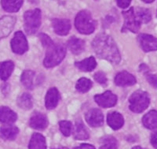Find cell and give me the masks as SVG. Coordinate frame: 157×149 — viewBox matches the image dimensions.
Wrapping results in <instances>:
<instances>
[{
    "label": "cell",
    "instance_id": "cell-39",
    "mask_svg": "<svg viewBox=\"0 0 157 149\" xmlns=\"http://www.w3.org/2000/svg\"><path fill=\"white\" fill-rule=\"evenodd\" d=\"M56 149H68V147H61V148H56Z\"/></svg>",
    "mask_w": 157,
    "mask_h": 149
},
{
    "label": "cell",
    "instance_id": "cell-40",
    "mask_svg": "<svg viewBox=\"0 0 157 149\" xmlns=\"http://www.w3.org/2000/svg\"><path fill=\"white\" fill-rule=\"evenodd\" d=\"M156 17H157V13H156Z\"/></svg>",
    "mask_w": 157,
    "mask_h": 149
},
{
    "label": "cell",
    "instance_id": "cell-27",
    "mask_svg": "<svg viewBox=\"0 0 157 149\" xmlns=\"http://www.w3.org/2000/svg\"><path fill=\"white\" fill-rule=\"evenodd\" d=\"M17 105L22 109L30 110L33 106L32 95L29 93H23L18 97Z\"/></svg>",
    "mask_w": 157,
    "mask_h": 149
},
{
    "label": "cell",
    "instance_id": "cell-10",
    "mask_svg": "<svg viewBox=\"0 0 157 149\" xmlns=\"http://www.w3.org/2000/svg\"><path fill=\"white\" fill-rule=\"evenodd\" d=\"M139 44L145 52L157 50V39L149 34H140L137 36Z\"/></svg>",
    "mask_w": 157,
    "mask_h": 149
},
{
    "label": "cell",
    "instance_id": "cell-9",
    "mask_svg": "<svg viewBox=\"0 0 157 149\" xmlns=\"http://www.w3.org/2000/svg\"><path fill=\"white\" fill-rule=\"evenodd\" d=\"M88 125L92 127H101L104 125V115L101 111L97 108L89 110L85 115Z\"/></svg>",
    "mask_w": 157,
    "mask_h": 149
},
{
    "label": "cell",
    "instance_id": "cell-19",
    "mask_svg": "<svg viewBox=\"0 0 157 149\" xmlns=\"http://www.w3.org/2000/svg\"><path fill=\"white\" fill-rule=\"evenodd\" d=\"M72 131H73V137L75 140H84L89 139V132H88L87 129L84 126L83 122L80 119L75 122L74 130H72Z\"/></svg>",
    "mask_w": 157,
    "mask_h": 149
},
{
    "label": "cell",
    "instance_id": "cell-22",
    "mask_svg": "<svg viewBox=\"0 0 157 149\" xmlns=\"http://www.w3.org/2000/svg\"><path fill=\"white\" fill-rule=\"evenodd\" d=\"M75 66L81 71L83 72H90L93 71L97 66V62L94 57L90 56L86 59L82 60L80 62H76L75 63Z\"/></svg>",
    "mask_w": 157,
    "mask_h": 149
},
{
    "label": "cell",
    "instance_id": "cell-28",
    "mask_svg": "<svg viewBox=\"0 0 157 149\" xmlns=\"http://www.w3.org/2000/svg\"><path fill=\"white\" fill-rule=\"evenodd\" d=\"M99 149H117L118 147L117 140L112 136H107L101 139Z\"/></svg>",
    "mask_w": 157,
    "mask_h": 149
},
{
    "label": "cell",
    "instance_id": "cell-33",
    "mask_svg": "<svg viewBox=\"0 0 157 149\" xmlns=\"http://www.w3.org/2000/svg\"><path fill=\"white\" fill-rule=\"evenodd\" d=\"M146 79L150 85L154 87L155 88H157V76L153 75V74H147Z\"/></svg>",
    "mask_w": 157,
    "mask_h": 149
},
{
    "label": "cell",
    "instance_id": "cell-30",
    "mask_svg": "<svg viewBox=\"0 0 157 149\" xmlns=\"http://www.w3.org/2000/svg\"><path fill=\"white\" fill-rule=\"evenodd\" d=\"M92 85H93V83L88 78H85V77H82L77 81L75 88L78 92H81V93H85L90 89Z\"/></svg>",
    "mask_w": 157,
    "mask_h": 149
},
{
    "label": "cell",
    "instance_id": "cell-2",
    "mask_svg": "<svg viewBox=\"0 0 157 149\" xmlns=\"http://www.w3.org/2000/svg\"><path fill=\"white\" fill-rule=\"evenodd\" d=\"M39 37L46 47V56L43 60V66L46 68H53L62 62L66 54V47L62 43H54L47 34L40 33Z\"/></svg>",
    "mask_w": 157,
    "mask_h": 149
},
{
    "label": "cell",
    "instance_id": "cell-12",
    "mask_svg": "<svg viewBox=\"0 0 157 149\" xmlns=\"http://www.w3.org/2000/svg\"><path fill=\"white\" fill-rule=\"evenodd\" d=\"M29 126L32 129H37V130H43L48 126V120H47V116L40 112H34L29 120Z\"/></svg>",
    "mask_w": 157,
    "mask_h": 149
},
{
    "label": "cell",
    "instance_id": "cell-38",
    "mask_svg": "<svg viewBox=\"0 0 157 149\" xmlns=\"http://www.w3.org/2000/svg\"><path fill=\"white\" fill-rule=\"evenodd\" d=\"M132 149H141V146H135V147H132Z\"/></svg>",
    "mask_w": 157,
    "mask_h": 149
},
{
    "label": "cell",
    "instance_id": "cell-24",
    "mask_svg": "<svg viewBox=\"0 0 157 149\" xmlns=\"http://www.w3.org/2000/svg\"><path fill=\"white\" fill-rule=\"evenodd\" d=\"M14 69V63L12 61H6L0 62V79L7 81Z\"/></svg>",
    "mask_w": 157,
    "mask_h": 149
},
{
    "label": "cell",
    "instance_id": "cell-20",
    "mask_svg": "<svg viewBox=\"0 0 157 149\" xmlns=\"http://www.w3.org/2000/svg\"><path fill=\"white\" fill-rule=\"evenodd\" d=\"M19 129L17 126L7 125L0 127V137L4 140H13L17 137Z\"/></svg>",
    "mask_w": 157,
    "mask_h": 149
},
{
    "label": "cell",
    "instance_id": "cell-7",
    "mask_svg": "<svg viewBox=\"0 0 157 149\" xmlns=\"http://www.w3.org/2000/svg\"><path fill=\"white\" fill-rule=\"evenodd\" d=\"M13 52L17 54H25L29 50V43L25 34L21 31H17L10 42Z\"/></svg>",
    "mask_w": 157,
    "mask_h": 149
},
{
    "label": "cell",
    "instance_id": "cell-4",
    "mask_svg": "<svg viewBox=\"0 0 157 149\" xmlns=\"http://www.w3.org/2000/svg\"><path fill=\"white\" fill-rule=\"evenodd\" d=\"M150 103L148 94L145 91L137 90L129 98V108L134 113H141L147 109Z\"/></svg>",
    "mask_w": 157,
    "mask_h": 149
},
{
    "label": "cell",
    "instance_id": "cell-21",
    "mask_svg": "<svg viewBox=\"0 0 157 149\" xmlns=\"http://www.w3.org/2000/svg\"><path fill=\"white\" fill-rule=\"evenodd\" d=\"M29 149H47V141L43 135L39 133L32 134L29 144Z\"/></svg>",
    "mask_w": 157,
    "mask_h": 149
},
{
    "label": "cell",
    "instance_id": "cell-29",
    "mask_svg": "<svg viewBox=\"0 0 157 149\" xmlns=\"http://www.w3.org/2000/svg\"><path fill=\"white\" fill-rule=\"evenodd\" d=\"M136 15L140 20V22L142 23H148L152 19V14L149 10L145 9V8H140L137 7L134 10Z\"/></svg>",
    "mask_w": 157,
    "mask_h": 149
},
{
    "label": "cell",
    "instance_id": "cell-34",
    "mask_svg": "<svg viewBox=\"0 0 157 149\" xmlns=\"http://www.w3.org/2000/svg\"><path fill=\"white\" fill-rule=\"evenodd\" d=\"M116 2H117V5L119 7L126 9L130 6L131 0H116Z\"/></svg>",
    "mask_w": 157,
    "mask_h": 149
},
{
    "label": "cell",
    "instance_id": "cell-15",
    "mask_svg": "<svg viewBox=\"0 0 157 149\" xmlns=\"http://www.w3.org/2000/svg\"><path fill=\"white\" fill-rule=\"evenodd\" d=\"M60 99V93L57 88H50L45 97V106L48 110L54 109L57 106Z\"/></svg>",
    "mask_w": 157,
    "mask_h": 149
},
{
    "label": "cell",
    "instance_id": "cell-17",
    "mask_svg": "<svg viewBox=\"0 0 157 149\" xmlns=\"http://www.w3.org/2000/svg\"><path fill=\"white\" fill-rule=\"evenodd\" d=\"M108 125L110 126L113 130H118L123 127L124 125V119L123 115L119 112L113 111L109 113L107 116Z\"/></svg>",
    "mask_w": 157,
    "mask_h": 149
},
{
    "label": "cell",
    "instance_id": "cell-35",
    "mask_svg": "<svg viewBox=\"0 0 157 149\" xmlns=\"http://www.w3.org/2000/svg\"><path fill=\"white\" fill-rule=\"evenodd\" d=\"M150 142H151V144L152 145V147L154 148L157 149V132L152 133V136H151V138H150Z\"/></svg>",
    "mask_w": 157,
    "mask_h": 149
},
{
    "label": "cell",
    "instance_id": "cell-31",
    "mask_svg": "<svg viewBox=\"0 0 157 149\" xmlns=\"http://www.w3.org/2000/svg\"><path fill=\"white\" fill-rule=\"evenodd\" d=\"M59 128L62 133V134L65 137H69L72 133L73 126L72 123L70 121H61L59 122Z\"/></svg>",
    "mask_w": 157,
    "mask_h": 149
},
{
    "label": "cell",
    "instance_id": "cell-5",
    "mask_svg": "<svg viewBox=\"0 0 157 149\" xmlns=\"http://www.w3.org/2000/svg\"><path fill=\"white\" fill-rule=\"evenodd\" d=\"M25 30L28 35L35 34L41 25V11L39 9L28 10L24 14Z\"/></svg>",
    "mask_w": 157,
    "mask_h": 149
},
{
    "label": "cell",
    "instance_id": "cell-32",
    "mask_svg": "<svg viewBox=\"0 0 157 149\" xmlns=\"http://www.w3.org/2000/svg\"><path fill=\"white\" fill-rule=\"evenodd\" d=\"M94 78L97 82L101 84V85H105L106 82H107V77H106L105 74L101 72V71L97 72L94 75Z\"/></svg>",
    "mask_w": 157,
    "mask_h": 149
},
{
    "label": "cell",
    "instance_id": "cell-25",
    "mask_svg": "<svg viewBox=\"0 0 157 149\" xmlns=\"http://www.w3.org/2000/svg\"><path fill=\"white\" fill-rule=\"evenodd\" d=\"M24 2V0H1L2 9L6 12H17Z\"/></svg>",
    "mask_w": 157,
    "mask_h": 149
},
{
    "label": "cell",
    "instance_id": "cell-8",
    "mask_svg": "<svg viewBox=\"0 0 157 149\" xmlns=\"http://www.w3.org/2000/svg\"><path fill=\"white\" fill-rule=\"evenodd\" d=\"M117 96L111 91H106L103 94H98L94 96L95 102L98 106L103 108L113 107L117 103Z\"/></svg>",
    "mask_w": 157,
    "mask_h": 149
},
{
    "label": "cell",
    "instance_id": "cell-1",
    "mask_svg": "<svg viewBox=\"0 0 157 149\" xmlns=\"http://www.w3.org/2000/svg\"><path fill=\"white\" fill-rule=\"evenodd\" d=\"M92 47L100 58L108 60L113 64H119L121 60L120 51L116 42L110 36L101 33L92 42Z\"/></svg>",
    "mask_w": 157,
    "mask_h": 149
},
{
    "label": "cell",
    "instance_id": "cell-26",
    "mask_svg": "<svg viewBox=\"0 0 157 149\" xmlns=\"http://www.w3.org/2000/svg\"><path fill=\"white\" fill-rule=\"evenodd\" d=\"M35 72L32 70H25L21 74V81L25 85V87L28 89H33L34 88V83H33V79L35 77Z\"/></svg>",
    "mask_w": 157,
    "mask_h": 149
},
{
    "label": "cell",
    "instance_id": "cell-16",
    "mask_svg": "<svg viewBox=\"0 0 157 149\" xmlns=\"http://www.w3.org/2000/svg\"><path fill=\"white\" fill-rule=\"evenodd\" d=\"M17 120V115L7 107H0V122L10 125Z\"/></svg>",
    "mask_w": 157,
    "mask_h": 149
},
{
    "label": "cell",
    "instance_id": "cell-6",
    "mask_svg": "<svg viewBox=\"0 0 157 149\" xmlns=\"http://www.w3.org/2000/svg\"><path fill=\"white\" fill-rule=\"evenodd\" d=\"M122 14L124 17V25L122 28V32L130 31L133 33H137L141 29V22L136 15L134 8H130L128 10L123 11Z\"/></svg>",
    "mask_w": 157,
    "mask_h": 149
},
{
    "label": "cell",
    "instance_id": "cell-37",
    "mask_svg": "<svg viewBox=\"0 0 157 149\" xmlns=\"http://www.w3.org/2000/svg\"><path fill=\"white\" fill-rule=\"evenodd\" d=\"M143 2H145V3H151V2H152L154 1V0H142Z\"/></svg>",
    "mask_w": 157,
    "mask_h": 149
},
{
    "label": "cell",
    "instance_id": "cell-18",
    "mask_svg": "<svg viewBox=\"0 0 157 149\" xmlns=\"http://www.w3.org/2000/svg\"><path fill=\"white\" fill-rule=\"evenodd\" d=\"M67 46L72 54H79L85 50V41L75 36H71L67 42Z\"/></svg>",
    "mask_w": 157,
    "mask_h": 149
},
{
    "label": "cell",
    "instance_id": "cell-14",
    "mask_svg": "<svg viewBox=\"0 0 157 149\" xmlns=\"http://www.w3.org/2000/svg\"><path fill=\"white\" fill-rule=\"evenodd\" d=\"M137 83L135 77L127 71H122L116 74L115 77V84L117 86H132Z\"/></svg>",
    "mask_w": 157,
    "mask_h": 149
},
{
    "label": "cell",
    "instance_id": "cell-13",
    "mask_svg": "<svg viewBox=\"0 0 157 149\" xmlns=\"http://www.w3.org/2000/svg\"><path fill=\"white\" fill-rule=\"evenodd\" d=\"M52 26L55 33L59 36H66L71 29V22L68 19L54 18L52 20Z\"/></svg>",
    "mask_w": 157,
    "mask_h": 149
},
{
    "label": "cell",
    "instance_id": "cell-23",
    "mask_svg": "<svg viewBox=\"0 0 157 149\" xmlns=\"http://www.w3.org/2000/svg\"><path fill=\"white\" fill-rule=\"evenodd\" d=\"M142 124L148 129H154L157 128V111L152 110L144 115L142 118Z\"/></svg>",
    "mask_w": 157,
    "mask_h": 149
},
{
    "label": "cell",
    "instance_id": "cell-3",
    "mask_svg": "<svg viewBox=\"0 0 157 149\" xmlns=\"http://www.w3.org/2000/svg\"><path fill=\"white\" fill-rule=\"evenodd\" d=\"M75 26L81 34L89 35L94 32L95 22L89 11L82 10L75 17Z\"/></svg>",
    "mask_w": 157,
    "mask_h": 149
},
{
    "label": "cell",
    "instance_id": "cell-11",
    "mask_svg": "<svg viewBox=\"0 0 157 149\" xmlns=\"http://www.w3.org/2000/svg\"><path fill=\"white\" fill-rule=\"evenodd\" d=\"M16 22V18L13 16L7 15L0 18V40L10 34Z\"/></svg>",
    "mask_w": 157,
    "mask_h": 149
},
{
    "label": "cell",
    "instance_id": "cell-36",
    "mask_svg": "<svg viewBox=\"0 0 157 149\" xmlns=\"http://www.w3.org/2000/svg\"><path fill=\"white\" fill-rule=\"evenodd\" d=\"M74 149H96L95 147L92 144H82L78 147H75Z\"/></svg>",
    "mask_w": 157,
    "mask_h": 149
}]
</instances>
